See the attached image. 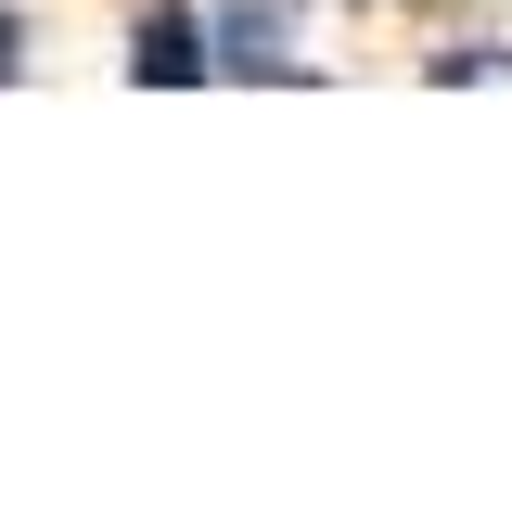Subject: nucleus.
Here are the masks:
<instances>
[{"label": "nucleus", "mask_w": 512, "mask_h": 512, "mask_svg": "<svg viewBox=\"0 0 512 512\" xmlns=\"http://www.w3.org/2000/svg\"><path fill=\"white\" fill-rule=\"evenodd\" d=\"M205 39H192V13H154V26H141V39H128V77H141V90H154V77H167V90H180V77H205Z\"/></svg>", "instance_id": "nucleus-1"}, {"label": "nucleus", "mask_w": 512, "mask_h": 512, "mask_svg": "<svg viewBox=\"0 0 512 512\" xmlns=\"http://www.w3.org/2000/svg\"><path fill=\"white\" fill-rule=\"evenodd\" d=\"M218 64H231V77H282V26H269V13H218Z\"/></svg>", "instance_id": "nucleus-2"}, {"label": "nucleus", "mask_w": 512, "mask_h": 512, "mask_svg": "<svg viewBox=\"0 0 512 512\" xmlns=\"http://www.w3.org/2000/svg\"><path fill=\"white\" fill-rule=\"evenodd\" d=\"M13 64H26V39H13V26H0V77H13Z\"/></svg>", "instance_id": "nucleus-3"}]
</instances>
